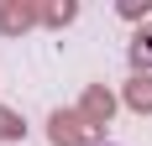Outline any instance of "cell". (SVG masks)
Here are the masks:
<instances>
[{"mask_svg": "<svg viewBox=\"0 0 152 146\" xmlns=\"http://www.w3.org/2000/svg\"><path fill=\"white\" fill-rule=\"evenodd\" d=\"M94 136L100 131L79 110H53V120H47V141L53 146H94Z\"/></svg>", "mask_w": 152, "mask_h": 146, "instance_id": "1", "label": "cell"}, {"mask_svg": "<svg viewBox=\"0 0 152 146\" xmlns=\"http://www.w3.org/2000/svg\"><path fill=\"white\" fill-rule=\"evenodd\" d=\"M42 21V5L31 0H0V37H21Z\"/></svg>", "mask_w": 152, "mask_h": 146, "instance_id": "2", "label": "cell"}, {"mask_svg": "<svg viewBox=\"0 0 152 146\" xmlns=\"http://www.w3.org/2000/svg\"><path fill=\"white\" fill-rule=\"evenodd\" d=\"M79 115L89 120L94 131H105L110 115H115V94H110L105 84H89V89H84V99H79Z\"/></svg>", "mask_w": 152, "mask_h": 146, "instance_id": "3", "label": "cell"}, {"mask_svg": "<svg viewBox=\"0 0 152 146\" xmlns=\"http://www.w3.org/2000/svg\"><path fill=\"white\" fill-rule=\"evenodd\" d=\"M126 104H131L137 115H152V73H137V78L126 84Z\"/></svg>", "mask_w": 152, "mask_h": 146, "instance_id": "4", "label": "cell"}, {"mask_svg": "<svg viewBox=\"0 0 152 146\" xmlns=\"http://www.w3.org/2000/svg\"><path fill=\"white\" fill-rule=\"evenodd\" d=\"M74 16H79L74 0H53V5H42V26H68Z\"/></svg>", "mask_w": 152, "mask_h": 146, "instance_id": "5", "label": "cell"}, {"mask_svg": "<svg viewBox=\"0 0 152 146\" xmlns=\"http://www.w3.org/2000/svg\"><path fill=\"white\" fill-rule=\"evenodd\" d=\"M21 136H26V125H21V115L0 104V141H21Z\"/></svg>", "mask_w": 152, "mask_h": 146, "instance_id": "6", "label": "cell"}]
</instances>
